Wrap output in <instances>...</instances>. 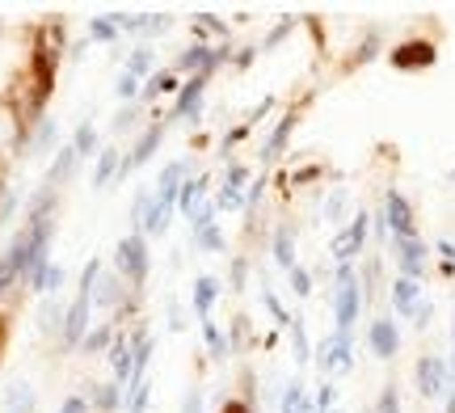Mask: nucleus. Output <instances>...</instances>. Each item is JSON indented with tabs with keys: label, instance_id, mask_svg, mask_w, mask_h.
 Wrapping results in <instances>:
<instances>
[{
	"label": "nucleus",
	"instance_id": "23",
	"mask_svg": "<svg viewBox=\"0 0 455 413\" xmlns=\"http://www.w3.org/2000/svg\"><path fill=\"white\" fill-rule=\"evenodd\" d=\"M118 405H127V393H123V384H101V388H93V409L98 413H114Z\"/></svg>",
	"mask_w": 455,
	"mask_h": 413
},
{
	"label": "nucleus",
	"instance_id": "60",
	"mask_svg": "<svg viewBox=\"0 0 455 413\" xmlns=\"http://www.w3.org/2000/svg\"><path fill=\"white\" fill-rule=\"evenodd\" d=\"M367 413H371V409H367Z\"/></svg>",
	"mask_w": 455,
	"mask_h": 413
},
{
	"label": "nucleus",
	"instance_id": "46",
	"mask_svg": "<svg viewBox=\"0 0 455 413\" xmlns=\"http://www.w3.org/2000/svg\"><path fill=\"white\" fill-rule=\"evenodd\" d=\"M321 173H325V165H304V169H295V173H291V182L295 186H308V182H316Z\"/></svg>",
	"mask_w": 455,
	"mask_h": 413
},
{
	"label": "nucleus",
	"instance_id": "8",
	"mask_svg": "<svg viewBox=\"0 0 455 413\" xmlns=\"http://www.w3.org/2000/svg\"><path fill=\"white\" fill-rule=\"evenodd\" d=\"M392 258H396V270H401L405 279L422 282L426 266H430V249H426L418 236H392Z\"/></svg>",
	"mask_w": 455,
	"mask_h": 413
},
{
	"label": "nucleus",
	"instance_id": "27",
	"mask_svg": "<svg viewBox=\"0 0 455 413\" xmlns=\"http://www.w3.org/2000/svg\"><path fill=\"white\" fill-rule=\"evenodd\" d=\"M190 245H195L198 253H224V232H220V224H212V228H198L195 236H190Z\"/></svg>",
	"mask_w": 455,
	"mask_h": 413
},
{
	"label": "nucleus",
	"instance_id": "9",
	"mask_svg": "<svg viewBox=\"0 0 455 413\" xmlns=\"http://www.w3.org/2000/svg\"><path fill=\"white\" fill-rule=\"evenodd\" d=\"M384 224H388L392 236H418V215H413V203H409L401 190H388V195H384Z\"/></svg>",
	"mask_w": 455,
	"mask_h": 413
},
{
	"label": "nucleus",
	"instance_id": "42",
	"mask_svg": "<svg viewBox=\"0 0 455 413\" xmlns=\"http://www.w3.org/2000/svg\"><path fill=\"white\" fill-rule=\"evenodd\" d=\"M295 30V17H283V21H278L275 30L266 34V43H261V51H270V47H278V43H283V38H287V34Z\"/></svg>",
	"mask_w": 455,
	"mask_h": 413
},
{
	"label": "nucleus",
	"instance_id": "55",
	"mask_svg": "<svg viewBox=\"0 0 455 413\" xmlns=\"http://www.w3.org/2000/svg\"><path fill=\"white\" fill-rule=\"evenodd\" d=\"M4 186H9V156L0 152V195H4Z\"/></svg>",
	"mask_w": 455,
	"mask_h": 413
},
{
	"label": "nucleus",
	"instance_id": "35",
	"mask_svg": "<svg viewBox=\"0 0 455 413\" xmlns=\"http://www.w3.org/2000/svg\"><path fill=\"white\" fill-rule=\"evenodd\" d=\"M371 413H401V393H396V384H384V393H379Z\"/></svg>",
	"mask_w": 455,
	"mask_h": 413
},
{
	"label": "nucleus",
	"instance_id": "1",
	"mask_svg": "<svg viewBox=\"0 0 455 413\" xmlns=\"http://www.w3.org/2000/svg\"><path fill=\"white\" fill-rule=\"evenodd\" d=\"M114 266H118V279L127 282L131 291H144L148 270H152V253H148L144 232H131V236L118 241V249H114Z\"/></svg>",
	"mask_w": 455,
	"mask_h": 413
},
{
	"label": "nucleus",
	"instance_id": "40",
	"mask_svg": "<svg viewBox=\"0 0 455 413\" xmlns=\"http://www.w3.org/2000/svg\"><path fill=\"white\" fill-rule=\"evenodd\" d=\"M164 30H173V17H169V13H148L144 17V34H148V38H156V34H164Z\"/></svg>",
	"mask_w": 455,
	"mask_h": 413
},
{
	"label": "nucleus",
	"instance_id": "13",
	"mask_svg": "<svg viewBox=\"0 0 455 413\" xmlns=\"http://www.w3.org/2000/svg\"><path fill=\"white\" fill-rule=\"evenodd\" d=\"M110 367H114V380L123 384V393H127L131 367H135V333L118 330V338H114V346H110Z\"/></svg>",
	"mask_w": 455,
	"mask_h": 413
},
{
	"label": "nucleus",
	"instance_id": "47",
	"mask_svg": "<svg viewBox=\"0 0 455 413\" xmlns=\"http://www.w3.org/2000/svg\"><path fill=\"white\" fill-rule=\"evenodd\" d=\"M244 274H249V262H244V258H232V291L244 287Z\"/></svg>",
	"mask_w": 455,
	"mask_h": 413
},
{
	"label": "nucleus",
	"instance_id": "15",
	"mask_svg": "<svg viewBox=\"0 0 455 413\" xmlns=\"http://www.w3.org/2000/svg\"><path fill=\"white\" fill-rule=\"evenodd\" d=\"M418 304H422V282L396 274V282H392V308H396V316H413Z\"/></svg>",
	"mask_w": 455,
	"mask_h": 413
},
{
	"label": "nucleus",
	"instance_id": "58",
	"mask_svg": "<svg viewBox=\"0 0 455 413\" xmlns=\"http://www.w3.org/2000/svg\"><path fill=\"white\" fill-rule=\"evenodd\" d=\"M451 182H455V169H451Z\"/></svg>",
	"mask_w": 455,
	"mask_h": 413
},
{
	"label": "nucleus",
	"instance_id": "25",
	"mask_svg": "<svg viewBox=\"0 0 455 413\" xmlns=\"http://www.w3.org/2000/svg\"><path fill=\"white\" fill-rule=\"evenodd\" d=\"M118 165H123V152H118V148H101L98 152V169H93V186L101 190V186L118 173Z\"/></svg>",
	"mask_w": 455,
	"mask_h": 413
},
{
	"label": "nucleus",
	"instance_id": "5",
	"mask_svg": "<svg viewBox=\"0 0 455 413\" xmlns=\"http://www.w3.org/2000/svg\"><path fill=\"white\" fill-rule=\"evenodd\" d=\"M388 64L396 72H426V68L439 64V47L430 38H405V43H396L388 51Z\"/></svg>",
	"mask_w": 455,
	"mask_h": 413
},
{
	"label": "nucleus",
	"instance_id": "7",
	"mask_svg": "<svg viewBox=\"0 0 455 413\" xmlns=\"http://www.w3.org/2000/svg\"><path fill=\"white\" fill-rule=\"evenodd\" d=\"M367 232H371V215L367 211H358L346 228L333 236V245H329V253L338 258V266H346V262H355L358 253H363V245H367Z\"/></svg>",
	"mask_w": 455,
	"mask_h": 413
},
{
	"label": "nucleus",
	"instance_id": "34",
	"mask_svg": "<svg viewBox=\"0 0 455 413\" xmlns=\"http://www.w3.org/2000/svg\"><path fill=\"white\" fill-rule=\"evenodd\" d=\"M304 401H308V397H304V384H299V380L287 384V393H283V409H278V413H299V409H304Z\"/></svg>",
	"mask_w": 455,
	"mask_h": 413
},
{
	"label": "nucleus",
	"instance_id": "14",
	"mask_svg": "<svg viewBox=\"0 0 455 413\" xmlns=\"http://www.w3.org/2000/svg\"><path fill=\"white\" fill-rule=\"evenodd\" d=\"M181 93V76L173 68H156L144 81V93H140V106H152L156 98H178Z\"/></svg>",
	"mask_w": 455,
	"mask_h": 413
},
{
	"label": "nucleus",
	"instance_id": "3",
	"mask_svg": "<svg viewBox=\"0 0 455 413\" xmlns=\"http://www.w3.org/2000/svg\"><path fill=\"white\" fill-rule=\"evenodd\" d=\"M164 131H169V115L164 118H156V123H148L144 127V135L135 139V148L131 152H123V165H118V178L127 182L135 169H144L152 156H156V148H161V139H164Z\"/></svg>",
	"mask_w": 455,
	"mask_h": 413
},
{
	"label": "nucleus",
	"instance_id": "30",
	"mask_svg": "<svg viewBox=\"0 0 455 413\" xmlns=\"http://www.w3.org/2000/svg\"><path fill=\"white\" fill-rule=\"evenodd\" d=\"M249 346V316H232L228 325V350H244Z\"/></svg>",
	"mask_w": 455,
	"mask_h": 413
},
{
	"label": "nucleus",
	"instance_id": "22",
	"mask_svg": "<svg viewBox=\"0 0 455 413\" xmlns=\"http://www.w3.org/2000/svg\"><path fill=\"white\" fill-rule=\"evenodd\" d=\"M190 34H195V43H203V38H228V21H220L215 13H195Z\"/></svg>",
	"mask_w": 455,
	"mask_h": 413
},
{
	"label": "nucleus",
	"instance_id": "54",
	"mask_svg": "<svg viewBox=\"0 0 455 413\" xmlns=\"http://www.w3.org/2000/svg\"><path fill=\"white\" fill-rule=\"evenodd\" d=\"M341 207H346V190H333V199H329V219H338Z\"/></svg>",
	"mask_w": 455,
	"mask_h": 413
},
{
	"label": "nucleus",
	"instance_id": "50",
	"mask_svg": "<svg viewBox=\"0 0 455 413\" xmlns=\"http://www.w3.org/2000/svg\"><path fill=\"white\" fill-rule=\"evenodd\" d=\"M220 413H253V405H249L244 397H228L224 405H220Z\"/></svg>",
	"mask_w": 455,
	"mask_h": 413
},
{
	"label": "nucleus",
	"instance_id": "2",
	"mask_svg": "<svg viewBox=\"0 0 455 413\" xmlns=\"http://www.w3.org/2000/svg\"><path fill=\"white\" fill-rule=\"evenodd\" d=\"M358 308H363V282H358L355 266L346 262V266H338V291H333V321H338V333L355 330Z\"/></svg>",
	"mask_w": 455,
	"mask_h": 413
},
{
	"label": "nucleus",
	"instance_id": "38",
	"mask_svg": "<svg viewBox=\"0 0 455 413\" xmlns=\"http://www.w3.org/2000/svg\"><path fill=\"white\" fill-rule=\"evenodd\" d=\"M253 173H249V165H241V161H232L228 165V173H224V186L228 190H244V182H249Z\"/></svg>",
	"mask_w": 455,
	"mask_h": 413
},
{
	"label": "nucleus",
	"instance_id": "48",
	"mask_svg": "<svg viewBox=\"0 0 455 413\" xmlns=\"http://www.w3.org/2000/svg\"><path fill=\"white\" fill-rule=\"evenodd\" d=\"M181 413H203V388H190L181 401Z\"/></svg>",
	"mask_w": 455,
	"mask_h": 413
},
{
	"label": "nucleus",
	"instance_id": "51",
	"mask_svg": "<svg viewBox=\"0 0 455 413\" xmlns=\"http://www.w3.org/2000/svg\"><path fill=\"white\" fill-rule=\"evenodd\" d=\"M258 51H261V47H244V51H236V55H232V64H236V68H249L253 60H258Z\"/></svg>",
	"mask_w": 455,
	"mask_h": 413
},
{
	"label": "nucleus",
	"instance_id": "16",
	"mask_svg": "<svg viewBox=\"0 0 455 413\" xmlns=\"http://www.w3.org/2000/svg\"><path fill=\"white\" fill-rule=\"evenodd\" d=\"M207 190H212V173H198V178H186V186L178 190V211L181 215H195L207 199Z\"/></svg>",
	"mask_w": 455,
	"mask_h": 413
},
{
	"label": "nucleus",
	"instance_id": "21",
	"mask_svg": "<svg viewBox=\"0 0 455 413\" xmlns=\"http://www.w3.org/2000/svg\"><path fill=\"white\" fill-rule=\"evenodd\" d=\"M275 262L283 266V270L295 266V228L291 224H278L275 228Z\"/></svg>",
	"mask_w": 455,
	"mask_h": 413
},
{
	"label": "nucleus",
	"instance_id": "49",
	"mask_svg": "<svg viewBox=\"0 0 455 413\" xmlns=\"http://www.w3.org/2000/svg\"><path fill=\"white\" fill-rule=\"evenodd\" d=\"M9 333H13V313H0V359H4V346H9Z\"/></svg>",
	"mask_w": 455,
	"mask_h": 413
},
{
	"label": "nucleus",
	"instance_id": "56",
	"mask_svg": "<svg viewBox=\"0 0 455 413\" xmlns=\"http://www.w3.org/2000/svg\"><path fill=\"white\" fill-rule=\"evenodd\" d=\"M447 413H455V376H451V388H447Z\"/></svg>",
	"mask_w": 455,
	"mask_h": 413
},
{
	"label": "nucleus",
	"instance_id": "37",
	"mask_svg": "<svg viewBox=\"0 0 455 413\" xmlns=\"http://www.w3.org/2000/svg\"><path fill=\"white\" fill-rule=\"evenodd\" d=\"M9 287H21V274H17V266H13V258L4 253L0 258V296L9 291Z\"/></svg>",
	"mask_w": 455,
	"mask_h": 413
},
{
	"label": "nucleus",
	"instance_id": "44",
	"mask_svg": "<svg viewBox=\"0 0 455 413\" xmlns=\"http://www.w3.org/2000/svg\"><path fill=\"white\" fill-rule=\"evenodd\" d=\"M135 115H140V101H131V106H123V110H118V118H114V131L123 135L127 127H135Z\"/></svg>",
	"mask_w": 455,
	"mask_h": 413
},
{
	"label": "nucleus",
	"instance_id": "52",
	"mask_svg": "<svg viewBox=\"0 0 455 413\" xmlns=\"http://www.w3.org/2000/svg\"><path fill=\"white\" fill-rule=\"evenodd\" d=\"M430 316H435V308H430V304H418V313H413V325H418V330H426V325H430Z\"/></svg>",
	"mask_w": 455,
	"mask_h": 413
},
{
	"label": "nucleus",
	"instance_id": "28",
	"mask_svg": "<svg viewBox=\"0 0 455 413\" xmlns=\"http://www.w3.org/2000/svg\"><path fill=\"white\" fill-rule=\"evenodd\" d=\"M375 47H379V34H367V38H363V43H358V51L355 55H350V60H346V64H341V72H355V68H363L367 64V60H371L375 55Z\"/></svg>",
	"mask_w": 455,
	"mask_h": 413
},
{
	"label": "nucleus",
	"instance_id": "57",
	"mask_svg": "<svg viewBox=\"0 0 455 413\" xmlns=\"http://www.w3.org/2000/svg\"><path fill=\"white\" fill-rule=\"evenodd\" d=\"M299 413H321V409H316V405H312V401H304V409H299Z\"/></svg>",
	"mask_w": 455,
	"mask_h": 413
},
{
	"label": "nucleus",
	"instance_id": "20",
	"mask_svg": "<svg viewBox=\"0 0 455 413\" xmlns=\"http://www.w3.org/2000/svg\"><path fill=\"white\" fill-rule=\"evenodd\" d=\"M186 161H169L161 169V178H156V199H178V190L186 186Z\"/></svg>",
	"mask_w": 455,
	"mask_h": 413
},
{
	"label": "nucleus",
	"instance_id": "18",
	"mask_svg": "<svg viewBox=\"0 0 455 413\" xmlns=\"http://www.w3.org/2000/svg\"><path fill=\"white\" fill-rule=\"evenodd\" d=\"M89 296L93 291H81L76 304H72V313H68V325H64V342L68 346H81L84 333H89Z\"/></svg>",
	"mask_w": 455,
	"mask_h": 413
},
{
	"label": "nucleus",
	"instance_id": "43",
	"mask_svg": "<svg viewBox=\"0 0 455 413\" xmlns=\"http://www.w3.org/2000/svg\"><path fill=\"white\" fill-rule=\"evenodd\" d=\"M72 165H76V148H64V156L55 161V169H51V182H64L68 173H72Z\"/></svg>",
	"mask_w": 455,
	"mask_h": 413
},
{
	"label": "nucleus",
	"instance_id": "17",
	"mask_svg": "<svg viewBox=\"0 0 455 413\" xmlns=\"http://www.w3.org/2000/svg\"><path fill=\"white\" fill-rule=\"evenodd\" d=\"M173 211H178V199H152V207H148L140 232H144V236H164L169 224H173Z\"/></svg>",
	"mask_w": 455,
	"mask_h": 413
},
{
	"label": "nucleus",
	"instance_id": "4",
	"mask_svg": "<svg viewBox=\"0 0 455 413\" xmlns=\"http://www.w3.org/2000/svg\"><path fill=\"white\" fill-rule=\"evenodd\" d=\"M413 380H418V393L426 401H443L447 388H451V367H447L443 354H422L418 367H413Z\"/></svg>",
	"mask_w": 455,
	"mask_h": 413
},
{
	"label": "nucleus",
	"instance_id": "29",
	"mask_svg": "<svg viewBox=\"0 0 455 413\" xmlns=\"http://www.w3.org/2000/svg\"><path fill=\"white\" fill-rule=\"evenodd\" d=\"M198 325H203V338H207V346H212V359L232 354V350H228V338L220 333V325H215V321H198Z\"/></svg>",
	"mask_w": 455,
	"mask_h": 413
},
{
	"label": "nucleus",
	"instance_id": "11",
	"mask_svg": "<svg viewBox=\"0 0 455 413\" xmlns=\"http://www.w3.org/2000/svg\"><path fill=\"white\" fill-rule=\"evenodd\" d=\"M207 81H212V76H186V81H181V93H178V98H173V110H169V123H173V118H190V115L198 118V106H203V93H207Z\"/></svg>",
	"mask_w": 455,
	"mask_h": 413
},
{
	"label": "nucleus",
	"instance_id": "41",
	"mask_svg": "<svg viewBox=\"0 0 455 413\" xmlns=\"http://www.w3.org/2000/svg\"><path fill=\"white\" fill-rule=\"evenodd\" d=\"M287 279H291L295 296H308V291H312V274L304 270V266H291V270H287Z\"/></svg>",
	"mask_w": 455,
	"mask_h": 413
},
{
	"label": "nucleus",
	"instance_id": "45",
	"mask_svg": "<svg viewBox=\"0 0 455 413\" xmlns=\"http://www.w3.org/2000/svg\"><path fill=\"white\" fill-rule=\"evenodd\" d=\"M333 401H338V388H333V380H325V384H321V393H316V401H312V405H316L321 413H329V409H333Z\"/></svg>",
	"mask_w": 455,
	"mask_h": 413
},
{
	"label": "nucleus",
	"instance_id": "36",
	"mask_svg": "<svg viewBox=\"0 0 455 413\" xmlns=\"http://www.w3.org/2000/svg\"><path fill=\"white\" fill-rule=\"evenodd\" d=\"M89 34H93L98 43H114V38H118V26H114L110 17H93V21H89Z\"/></svg>",
	"mask_w": 455,
	"mask_h": 413
},
{
	"label": "nucleus",
	"instance_id": "31",
	"mask_svg": "<svg viewBox=\"0 0 455 413\" xmlns=\"http://www.w3.org/2000/svg\"><path fill=\"white\" fill-rule=\"evenodd\" d=\"M114 93H118V101H140V93H144V84H140V76H131V72H123L118 76V84H114Z\"/></svg>",
	"mask_w": 455,
	"mask_h": 413
},
{
	"label": "nucleus",
	"instance_id": "39",
	"mask_svg": "<svg viewBox=\"0 0 455 413\" xmlns=\"http://www.w3.org/2000/svg\"><path fill=\"white\" fill-rule=\"evenodd\" d=\"M261 304H266V308H270V316H275L278 325H287V330H291V321H295V316L287 313V308H283V304H278V296H275V291H261Z\"/></svg>",
	"mask_w": 455,
	"mask_h": 413
},
{
	"label": "nucleus",
	"instance_id": "19",
	"mask_svg": "<svg viewBox=\"0 0 455 413\" xmlns=\"http://www.w3.org/2000/svg\"><path fill=\"white\" fill-rule=\"evenodd\" d=\"M220 279L215 274H198L195 279V313L198 321H212V308H215V299H220Z\"/></svg>",
	"mask_w": 455,
	"mask_h": 413
},
{
	"label": "nucleus",
	"instance_id": "59",
	"mask_svg": "<svg viewBox=\"0 0 455 413\" xmlns=\"http://www.w3.org/2000/svg\"><path fill=\"white\" fill-rule=\"evenodd\" d=\"M329 413H341V409H329Z\"/></svg>",
	"mask_w": 455,
	"mask_h": 413
},
{
	"label": "nucleus",
	"instance_id": "53",
	"mask_svg": "<svg viewBox=\"0 0 455 413\" xmlns=\"http://www.w3.org/2000/svg\"><path fill=\"white\" fill-rule=\"evenodd\" d=\"M60 413H89V401H84V397H68Z\"/></svg>",
	"mask_w": 455,
	"mask_h": 413
},
{
	"label": "nucleus",
	"instance_id": "32",
	"mask_svg": "<svg viewBox=\"0 0 455 413\" xmlns=\"http://www.w3.org/2000/svg\"><path fill=\"white\" fill-rule=\"evenodd\" d=\"M76 156H93V148H98V131H93V123H81V131H76Z\"/></svg>",
	"mask_w": 455,
	"mask_h": 413
},
{
	"label": "nucleus",
	"instance_id": "6",
	"mask_svg": "<svg viewBox=\"0 0 455 413\" xmlns=\"http://www.w3.org/2000/svg\"><path fill=\"white\" fill-rule=\"evenodd\" d=\"M308 101H312V93H308V98H299V101H291V106L283 110V118H278V127L270 131V139L261 144V165H270V161H278V156H283V148H287V139H291V131L299 127V118H304V110H308Z\"/></svg>",
	"mask_w": 455,
	"mask_h": 413
},
{
	"label": "nucleus",
	"instance_id": "24",
	"mask_svg": "<svg viewBox=\"0 0 455 413\" xmlns=\"http://www.w3.org/2000/svg\"><path fill=\"white\" fill-rule=\"evenodd\" d=\"M114 338H118V325L114 321H106V325H98V330H89L84 333V354H101V350H110L114 346Z\"/></svg>",
	"mask_w": 455,
	"mask_h": 413
},
{
	"label": "nucleus",
	"instance_id": "26",
	"mask_svg": "<svg viewBox=\"0 0 455 413\" xmlns=\"http://www.w3.org/2000/svg\"><path fill=\"white\" fill-rule=\"evenodd\" d=\"M123 72H131V76H152V72H156V55H152V47H135L127 55V68H123Z\"/></svg>",
	"mask_w": 455,
	"mask_h": 413
},
{
	"label": "nucleus",
	"instance_id": "33",
	"mask_svg": "<svg viewBox=\"0 0 455 413\" xmlns=\"http://www.w3.org/2000/svg\"><path fill=\"white\" fill-rule=\"evenodd\" d=\"M291 342H295V359H299V363H308L312 350H308V333H304V321H299V316L291 321Z\"/></svg>",
	"mask_w": 455,
	"mask_h": 413
},
{
	"label": "nucleus",
	"instance_id": "10",
	"mask_svg": "<svg viewBox=\"0 0 455 413\" xmlns=\"http://www.w3.org/2000/svg\"><path fill=\"white\" fill-rule=\"evenodd\" d=\"M350 333H329L325 342L316 346V367L325 371V376H333V371H350Z\"/></svg>",
	"mask_w": 455,
	"mask_h": 413
},
{
	"label": "nucleus",
	"instance_id": "12",
	"mask_svg": "<svg viewBox=\"0 0 455 413\" xmlns=\"http://www.w3.org/2000/svg\"><path fill=\"white\" fill-rule=\"evenodd\" d=\"M367 342H371L375 359H392V354L401 350V330H396V321H392V316H375L371 330H367Z\"/></svg>",
	"mask_w": 455,
	"mask_h": 413
}]
</instances>
